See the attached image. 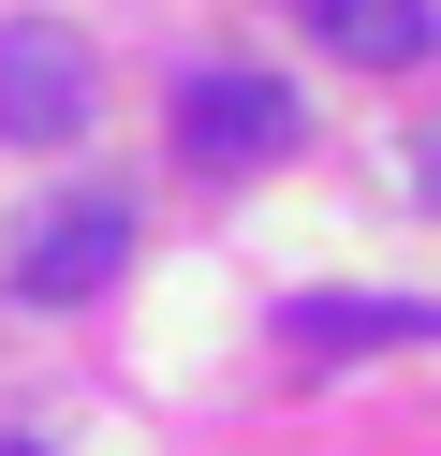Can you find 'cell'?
Returning a JSON list of instances; mask_svg holds the SVG:
<instances>
[{"instance_id": "6", "label": "cell", "mask_w": 441, "mask_h": 456, "mask_svg": "<svg viewBox=\"0 0 441 456\" xmlns=\"http://www.w3.org/2000/svg\"><path fill=\"white\" fill-rule=\"evenodd\" d=\"M0 456H29V442H0Z\"/></svg>"}, {"instance_id": "1", "label": "cell", "mask_w": 441, "mask_h": 456, "mask_svg": "<svg viewBox=\"0 0 441 456\" xmlns=\"http://www.w3.org/2000/svg\"><path fill=\"white\" fill-rule=\"evenodd\" d=\"M88 103H103L88 45L59 30V15H0V148H74Z\"/></svg>"}, {"instance_id": "5", "label": "cell", "mask_w": 441, "mask_h": 456, "mask_svg": "<svg viewBox=\"0 0 441 456\" xmlns=\"http://www.w3.org/2000/svg\"><path fill=\"white\" fill-rule=\"evenodd\" d=\"M294 354H397V338H441L427 295H294Z\"/></svg>"}, {"instance_id": "3", "label": "cell", "mask_w": 441, "mask_h": 456, "mask_svg": "<svg viewBox=\"0 0 441 456\" xmlns=\"http://www.w3.org/2000/svg\"><path fill=\"white\" fill-rule=\"evenodd\" d=\"M294 133H309V118H294V89H265V74H176V148L221 162V177L280 162Z\"/></svg>"}, {"instance_id": "4", "label": "cell", "mask_w": 441, "mask_h": 456, "mask_svg": "<svg viewBox=\"0 0 441 456\" xmlns=\"http://www.w3.org/2000/svg\"><path fill=\"white\" fill-rule=\"evenodd\" d=\"M280 15L323 45V60H353V74H412V60L441 45V15H427V0H280Z\"/></svg>"}, {"instance_id": "2", "label": "cell", "mask_w": 441, "mask_h": 456, "mask_svg": "<svg viewBox=\"0 0 441 456\" xmlns=\"http://www.w3.org/2000/svg\"><path fill=\"white\" fill-rule=\"evenodd\" d=\"M118 265H133V207H118V191H74V207H45L15 236V295L29 309H88Z\"/></svg>"}]
</instances>
